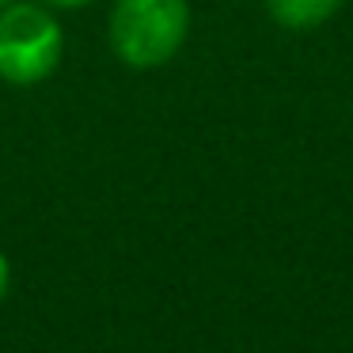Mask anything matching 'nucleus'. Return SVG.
Instances as JSON below:
<instances>
[{
    "instance_id": "nucleus-1",
    "label": "nucleus",
    "mask_w": 353,
    "mask_h": 353,
    "mask_svg": "<svg viewBox=\"0 0 353 353\" xmlns=\"http://www.w3.org/2000/svg\"><path fill=\"white\" fill-rule=\"evenodd\" d=\"M110 50L125 69H160L183 50L190 34L186 0H114L110 8Z\"/></svg>"
},
{
    "instance_id": "nucleus-2",
    "label": "nucleus",
    "mask_w": 353,
    "mask_h": 353,
    "mask_svg": "<svg viewBox=\"0 0 353 353\" xmlns=\"http://www.w3.org/2000/svg\"><path fill=\"white\" fill-rule=\"evenodd\" d=\"M65 34L50 4L8 0L0 8V80L16 88L42 84L61 65Z\"/></svg>"
},
{
    "instance_id": "nucleus-3",
    "label": "nucleus",
    "mask_w": 353,
    "mask_h": 353,
    "mask_svg": "<svg viewBox=\"0 0 353 353\" xmlns=\"http://www.w3.org/2000/svg\"><path fill=\"white\" fill-rule=\"evenodd\" d=\"M342 0H266V16L285 31H315L330 23Z\"/></svg>"
},
{
    "instance_id": "nucleus-4",
    "label": "nucleus",
    "mask_w": 353,
    "mask_h": 353,
    "mask_svg": "<svg viewBox=\"0 0 353 353\" xmlns=\"http://www.w3.org/2000/svg\"><path fill=\"white\" fill-rule=\"evenodd\" d=\"M8 285H12V266L4 259V251H0V300L8 296Z\"/></svg>"
},
{
    "instance_id": "nucleus-5",
    "label": "nucleus",
    "mask_w": 353,
    "mask_h": 353,
    "mask_svg": "<svg viewBox=\"0 0 353 353\" xmlns=\"http://www.w3.org/2000/svg\"><path fill=\"white\" fill-rule=\"evenodd\" d=\"M42 4H50V8H65V12H72V8H84V4H92V0H42Z\"/></svg>"
},
{
    "instance_id": "nucleus-6",
    "label": "nucleus",
    "mask_w": 353,
    "mask_h": 353,
    "mask_svg": "<svg viewBox=\"0 0 353 353\" xmlns=\"http://www.w3.org/2000/svg\"><path fill=\"white\" fill-rule=\"evenodd\" d=\"M4 4H8V0H0V8H4Z\"/></svg>"
}]
</instances>
